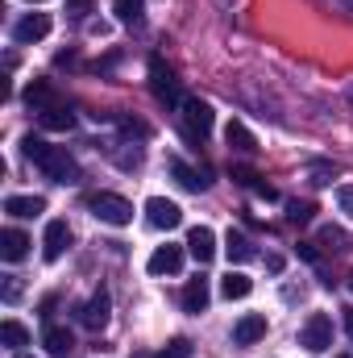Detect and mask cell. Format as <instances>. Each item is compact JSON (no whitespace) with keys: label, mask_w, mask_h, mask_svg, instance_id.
Wrapping results in <instances>:
<instances>
[{"label":"cell","mask_w":353,"mask_h":358,"mask_svg":"<svg viewBox=\"0 0 353 358\" xmlns=\"http://www.w3.org/2000/svg\"><path fill=\"white\" fill-rule=\"evenodd\" d=\"M17 358H33V355H17Z\"/></svg>","instance_id":"cell-34"},{"label":"cell","mask_w":353,"mask_h":358,"mask_svg":"<svg viewBox=\"0 0 353 358\" xmlns=\"http://www.w3.org/2000/svg\"><path fill=\"white\" fill-rule=\"evenodd\" d=\"M350 96H353V84H350Z\"/></svg>","instance_id":"cell-37"},{"label":"cell","mask_w":353,"mask_h":358,"mask_svg":"<svg viewBox=\"0 0 353 358\" xmlns=\"http://www.w3.org/2000/svg\"><path fill=\"white\" fill-rule=\"evenodd\" d=\"M42 346H46L54 358H63V355H71V350H75V338H71V329H63V325H46Z\"/></svg>","instance_id":"cell-14"},{"label":"cell","mask_w":353,"mask_h":358,"mask_svg":"<svg viewBox=\"0 0 353 358\" xmlns=\"http://www.w3.org/2000/svg\"><path fill=\"white\" fill-rule=\"evenodd\" d=\"M150 84H154V96L163 104H183V92H179L175 71L163 63V59H150Z\"/></svg>","instance_id":"cell-5"},{"label":"cell","mask_w":353,"mask_h":358,"mask_svg":"<svg viewBox=\"0 0 353 358\" xmlns=\"http://www.w3.org/2000/svg\"><path fill=\"white\" fill-rule=\"evenodd\" d=\"M312 176H316V179H312V183H329V176H337V171H329V167H316Z\"/></svg>","instance_id":"cell-31"},{"label":"cell","mask_w":353,"mask_h":358,"mask_svg":"<svg viewBox=\"0 0 353 358\" xmlns=\"http://www.w3.org/2000/svg\"><path fill=\"white\" fill-rule=\"evenodd\" d=\"M187 355H191V342H187V338H175V342H171L158 358H187Z\"/></svg>","instance_id":"cell-27"},{"label":"cell","mask_w":353,"mask_h":358,"mask_svg":"<svg viewBox=\"0 0 353 358\" xmlns=\"http://www.w3.org/2000/svg\"><path fill=\"white\" fill-rule=\"evenodd\" d=\"M320 246H329V250H350V234H345L341 225H324V229H320Z\"/></svg>","instance_id":"cell-24"},{"label":"cell","mask_w":353,"mask_h":358,"mask_svg":"<svg viewBox=\"0 0 353 358\" xmlns=\"http://www.w3.org/2000/svg\"><path fill=\"white\" fill-rule=\"evenodd\" d=\"M171 176H175L179 187H187V192H204V187H208V179H200L187 163H183V159H171Z\"/></svg>","instance_id":"cell-21"},{"label":"cell","mask_w":353,"mask_h":358,"mask_svg":"<svg viewBox=\"0 0 353 358\" xmlns=\"http://www.w3.org/2000/svg\"><path fill=\"white\" fill-rule=\"evenodd\" d=\"M4 213L8 217H38V213H46V200L42 196H8Z\"/></svg>","instance_id":"cell-15"},{"label":"cell","mask_w":353,"mask_h":358,"mask_svg":"<svg viewBox=\"0 0 353 358\" xmlns=\"http://www.w3.org/2000/svg\"><path fill=\"white\" fill-rule=\"evenodd\" d=\"M117 17L125 25H142V0H117Z\"/></svg>","instance_id":"cell-26"},{"label":"cell","mask_w":353,"mask_h":358,"mask_svg":"<svg viewBox=\"0 0 353 358\" xmlns=\"http://www.w3.org/2000/svg\"><path fill=\"white\" fill-rule=\"evenodd\" d=\"M21 155L29 159V163H38L42 171H46V179H54V183H75L80 179V163L63 150V146H50V142H42V138H25L21 142Z\"/></svg>","instance_id":"cell-1"},{"label":"cell","mask_w":353,"mask_h":358,"mask_svg":"<svg viewBox=\"0 0 353 358\" xmlns=\"http://www.w3.org/2000/svg\"><path fill=\"white\" fill-rule=\"evenodd\" d=\"M187 250H191V259L204 267V263H212L216 259V234L208 229V225H195L191 234H187Z\"/></svg>","instance_id":"cell-9"},{"label":"cell","mask_w":353,"mask_h":358,"mask_svg":"<svg viewBox=\"0 0 353 358\" xmlns=\"http://www.w3.org/2000/svg\"><path fill=\"white\" fill-rule=\"evenodd\" d=\"M225 138H229V146L237 150V155H254L258 150V138L241 125V121H229V129H225Z\"/></svg>","instance_id":"cell-19"},{"label":"cell","mask_w":353,"mask_h":358,"mask_svg":"<svg viewBox=\"0 0 353 358\" xmlns=\"http://www.w3.org/2000/svg\"><path fill=\"white\" fill-rule=\"evenodd\" d=\"M29 4H42V0H29Z\"/></svg>","instance_id":"cell-35"},{"label":"cell","mask_w":353,"mask_h":358,"mask_svg":"<svg viewBox=\"0 0 353 358\" xmlns=\"http://www.w3.org/2000/svg\"><path fill=\"white\" fill-rule=\"evenodd\" d=\"M183 134H187V142H204L208 134H212V104H204V100H183Z\"/></svg>","instance_id":"cell-4"},{"label":"cell","mask_w":353,"mask_h":358,"mask_svg":"<svg viewBox=\"0 0 353 358\" xmlns=\"http://www.w3.org/2000/svg\"><path fill=\"white\" fill-rule=\"evenodd\" d=\"M46 34H50V17H46V13H29V17H21V21L13 25V42H21V46L42 42Z\"/></svg>","instance_id":"cell-7"},{"label":"cell","mask_w":353,"mask_h":358,"mask_svg":"<svg viewBox=\"0 0 353 358\" xmlns=\"http://www.w3.org/2000/svg\"><path fill=\"white\" fill-rule=\"evenodd\" d=\"M299 346L312 350V355H324L333 346V317L329 313H312L303 321V329H299Z\"/></svg>","instance_id":"cell-3"},{"label":"cell","mask_w":353,"mask_h":358,"mask_svg":"<svg viewBox=\"0 0 353 358\" xmlns=\"http://www.w3.org/2000/svg\"><path fill=\"white\" fill-rule=\"evenodd\" d=\"M350 292H353V271H350Z\"/></svg>","instance_id":"cell-33"},{"label":"cell","mask_w":353,"mask_h":358,"mask_svg":"<svg viewBox=\"0 0 353 358\" xmlns=\"http://www.w3.org/2000/svg\"><path fill=\"white\" fill-rule=\"evenodd\" d=\"M67 246H71V229H67V221H50V225H46V238H42V255H46V263H59V259L67 255Z\"/></svg>","instance_id":"cell-8"},{"label":"cell","mask_w":353,"mask_h":358,"mask_svg":"<svg viewBox=\"0 0 353 358\" xmlns=\"http://www.w3.org/2000/svg\"><path fill=\"white\" fill-rule=\"evenodd\" d=\"M108 308H112L108 292H104V287H96V296L80 308V321H84L88 329H104V325H108Z\"/></svg>","instance_id":"cell-10"},{"label":"cell","mask_w":353,"mask_h":358,"mask_svg":"<svg viewBox=\"0 0 353 358\" xmlns=\"http://www.w3.org/2000/svg\"><path fill=\"white\" fill-rule=\"evenodd\" d=\"M146 267H150V275H175V271L183 267V250H179V246H158Z\"/></svg>","instance_id":"cell-13"},{"label":"cell","mask_w":353,"mask_h":358,"mask_svg":"<svg viewBox=\"0 0 353 358\" xmlns=\"http://www.w3.org/2000/svg\"><path fill=\"white\" fill-rule=\"evenodd\" d=\"M337 358H350V355H337Z\"/></svg>","instance_id":"cell-36"},{"label":"cell","mask_w":353,"mask_h":358,"mask_svg":"<svg viewBox=\"0 0 353 358\" xmlns=\"http://www.w3.org/2000/svg\"><path fill=\"white\" fill-rule=\"evenodd\" d=\"M345 334H350V342H353V308H345Z\"/></svg>","instance_id":"cell-32"},{"label":"cell","mask_w":353,"mask_h":358,"mask_svg":"<svg viewBox=\"0 0 353 358\" xmlns=\"http://www.w3.org/2000/svg\"><path fill=\"white\" fill-rule=\"evenodd\" d=\"M38 121H42V129H59V134H63V129L75 125V113H71L67 104H50V108H42Z\"/></svg>","instance_id":"cell-18"},{"label":"cell","mask_w":353,"mask_h":358,"mask_svg":"<svg viewBox=\"0 0 353 358\" xmlns=\"http://www.w3.org/2000/svg\"><path fill=\"white\" fill-rule=\"evenodd\" d=\"M250 292H254V283H250L241 271H229V275L220 279V296H225V300H246Z\"/></svg>","instance_id":"cell-20"},{"label":"cell","mask_w":353,"mask_h":358,"mask_svg":"<svg viewBox=\"0 0 353 358\" xmlns=\"http://www.w3.org/2000/svg\"><path fill=\"white\" fill-rule=\"evenodd\" d=\"M337 204H341L345 217H353V183H341V187H337Z\"/></svg>","instance_id":"cell-28"},{"label":"cell","mask_w":353,"mask_h":358,"mask_svg":"<svg viewBox=\"0 0 353 358\" xmlns=\"http://www.w3.org/2000/svg\"><path fill=\"white\" fill-rule=\"evenodd\" d=\"M67 13L84 17V13H91V0H67Z\"/></svg>","instance_id":"cell-30"},{"label":"cell","mask_w":353,"mask_h":358,"mask_svg":"<svg viewBox=\"0 0 353 358\" xmlns=\"http://www.w3.org/2000/svg\"><path fill=\"white\" fill-rule=\"evenodd\" d=\"M17 296H21V279H17V275H4V300L13 304Z\"/></svg>","instance_id":"cell-29"},{"label":"cell","mask_w":353,"mask_h":358,"mask_svg":"<svg viewBox=\"0 0 353 358\" xmlns=\"http://www.w3.org/2000/svg\"><path fill=\"white\" fill-rule=\"evenodd\" d=\"M25 100H29L33 108H50V104H59V100H54V88H50L46 80H33V84L25 88Z\"/></svg>","instance_id":"cell-23"},{"label":"cell","mask_w":353,"mask_h":358,"mask_svg":"<svg viewBox=\"0 0 353 358\" xmlns=\"http://www.w3.org/2000/svg\"><path fill=\"white\" fill-rule=\"evenodd\" d=\"M183 308L187 313H204L208 308V279H187V287H183Z\"/></svg>","instance_id":"cell-17"},{"label":"cell","mask_w":353,"mask_h":358,"mask_svg":"<svg viewBox=\"0 0 353 358\" xmlns=\"http://www.w3.org/2000/svg\"><path fill=\"white\" fill-rule=\"evenodd\" d=\"M312 213H316V208H312L308 200H291V204H287V221H291V225H308Z\"/></svg>","instance_id":"cell-25"},{"label":"cell","mask_w":353,"mask_h":358,"mask_svg":"<svg viewBox=\"0 0 353 358\" xmlns=\"http://www.w3.org/2000/svg\"><path fill=\"white\" fill-rule=\"evenodd\" d=\"M25 255H29V238L21 229H4L0 234V259L4 263H21Z\"/></svg>","instance_id":"cell-12"},{"label":"cell","mask_w":353,"mask_h":358,"mask_svg":"<svg viewBox=\"0 0 353 358\" xmlns=\"http://www.w3.org/2000/svg\"><path fill=\"white\" fill-rule=\"evenodd\" d=\"M0 342H4L8 350H21V346H29V329H25L21 321H4V325H0Z\"/></svg>","instance_id":"cell-22"},{"label":"cell","mask_w":353,"mask_h":358,"mask_svg":"<svg viewBox=\"0 0 353 358\" xmlns=\"http://www.w3.org/2000/svg\"><path fill=\"white\" fill-rule=\"evenodd\" d=\"M84 204H88L91 217L104 221V225H129L133 221V204L125 196H117V192H91Z\"/></svg>","instance_id":"cell-2"},{"label":"cell","mask_w":353,"mask_h":358,"mask_svg":"<svg viewBox=\"0 0 353 358\" xmlns=\"http://www.w3.org/2000/svg\"><path fill=\"white\" fill-rule=\"evenodd\" d=\"M266 338V317L262 313H246L237 325H233V342L237 346H254V342H262Z\"/></svg>","instance_id":"cell-11"},{"label":"cell","mask_w":353,"mask_h":358,"mask_svg":"<svg viewBox=\"0 0 353 358\" xmlns=\"http://www.w3.org/2000/svg\"><path fill=\"white\" fill-rule=\"evenodd\" d=\"M146 221H150L154 229H179V225H183V208H179L175 200L154 196V200H146Z\"/></svg>","instance_id":"cell-6"},{"label":"cell","mask_w":353,"mask_h":358,"mask_svg":"<svg viewBox=\"0 0 353 358\" xmlns=\"http://www.w3.org/2000/svg\"><path fill=\"white\" fill-rule=\"evenodd\" d=\"M225 250H229V263H250L258 250H254V242L241 234V229H229V238H225Z\"/></svg>","instance_id":"cell-16"}]
</instances>
